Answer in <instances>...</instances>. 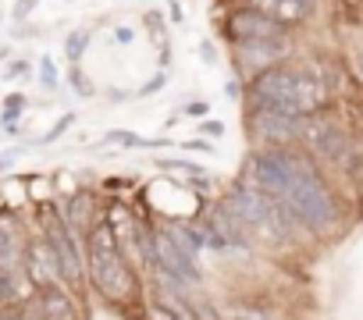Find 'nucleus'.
I'll return each mask as SVG.
<instances>
[{
    "mask_svg": "<svg viewBox=\"0 0 363 320\" xmlns=\"http://www.w3.org/2000/svg\"><path fill=\"white\" fill-rule=\"evenodd\" d=\"M36 292H40V288L29 281L26 270L0 274V309H4V306H33Z\"/></svg>",
    "mask_w": 363,
    "mask_h": 320,
    "instance_id": "obj_13",
    "label": "nucleus"
},
{
    "mask_svg": "<svg viewBox=\"0 0 363 320\" xmlns=\"http://www.w3.org/2000/svg\"><path fill=\"white\" fill-rule=\"evenodd\" d=\"M246 128L253 139L267 142V146H289L299 139V118L292 114H278V110H257L246 107Z\"/></svg>",
    "mask_w": 363,
    "mask_h": 320,
    "instance_id": "obj_8",
    "label": "nucleus"
},
{
    "mask_svg": "<svg viewBox=\"0 0 363 320\" xmlns=\"http://www.w3.org/2000/svg\"><path fill=\"white\" fill-rule=\"evenodd\" d=\"M0 320H29V306H4Z\"/></svg>",
    "mask_w": 363,
    "mask_h": 320,
    "instance_id": "obj_31",
    "label": "nucleus"
},
{
    "mask_svg": "<svg viewBox=\"0 0 363 320\" xmlns=\"http://www.w3.org/2000/svg\"><path fill=\"white\" fill-rule=\"evenodd\" d=\"M72 125H75V114H65V118H61V121H57V125H54V128H50L47 135H40V139H36L33 146H50V142H57V139H61V135H65V132H68Z\"/></svg>",
    "mask_w": 363,
    "mask_h": 320,
    "instance_id": "obj_22",
    "label": "nucleus"
},
{
    "mask_svg": "<svg viewBox=\"0 0 363 320\" xmlns=\"http://www.w3.org/2000/svg\"><path fill=\"white\" fill-rule=\"evenodd\" d=\"M40 224L36 232H43V239L54 246L57 260H61V285H68L72 292L86 288V242L79 232H72V224L65 221V210H57V203H40L36 210Z\"/></svg>",
    "mask_w": 363,
    "mask_h": 320,
    "instance_id": "obj_5",
    "label": "nucleus"
},
{
    "mask_svg": "<svg viewBox=\"0 0 363 320\" xmlns=\"http://www.w3.org/2000/svg\"><path fill=\"white\" fill-rule=\"evenodd\" d=\"M22 270L29 274V281L36 288L47 285H61V260L54 253V246L43 239V232H33L26 239V256H22Z\"/></svg>",
    "mask_w": 363,
    "mask_h": 320,
    "instance_id": "obj_9",
    "label": "nucleus"
},
{
    "mask_svg": "<svg viewBox=\"0 0 363 320\" xmlns=\"http://www.w3.org/2000/svg\"><path fill=\"white\" fill-rule=\"evenodd\" d=\"M18 156H22V146H11V149H4V153H0V175H4V171L15 164Z\"/></svg>",
    "mask_w": 363,
    "mask_h": 320,
    "instance_id": "obj_32",
    "label": "nucleus"
},
{
    "mask_svg": "<svg viewBox=\"0 0 363 320\" xmlns=\"http://www.w3.org/2000/svg\"><path fill=\"white\" fill-rule=\"evenodd\" d=\"M143 22H146V29H150V36H157V40H164V15H160V11H153V8H150V11L143 15Z\"/></svg>",
    "mask_w": 363,
    "mask_h": 320,
    "instance_id": "obj_25",
    "label": "nucleus"
},
{
    "mask_svg": "<svg viewBox=\"0 0 363 320\" xmlns=\"http://www.w3.org/2000/svg\"><path fill=\"white\" fill-rule=\"evenodd\" d=\"M36 4H40V0H15V8H11V18L15 22H26L33 11H36Z\"/></svg>",
    "mask_w": 363,
    "mask_h": 320,
    "instance_id": "obj_28",
    "label": "nucleus"
},
{
    "mask_svg": "<svg viewBox=\"0 0 363 320\" xmlns=\"http://www.w3.org/2000/svg\"><path fill=\"white\" fill-rule=\"evenodd\" d=\"M228 47H232V72L242 82H250L260 72H267L274 64H285L292 57L289 33H281V36H260V40H242V43H228Z\"/></svg>",
    "mask_w": 363,
    "mask_h": 320,
    "instance_id": "obj_6",
    "label": "nucleus"
},
{
    "mask_svg": "<svg viewBox=\"0 0 363 320\" xmlns=\"http://www.w3.org/2000/svg\"><path fill=\"white\" fill-rule=\"evenodd\" d=\"M328 100H331L328 82L317 79V75L306 72V68L289 64V61H285V64H274V68H267V72H260L257 79H250V82H246V96H242L246 107L278 110V114H292V118L328 110Z\"/></svg>",
    "mask_w": 363,
    "mask_h": 320,
    "instance_id": "obj_2",
    "label": "nucleus"
},
{
    "mask_svg": "<svg viewBox=\"0 0 363 320\" xmlns=\"http://www.w3.org/2000/svg\"><path fill=\"white\" fill-rule=\"evenodd\" d=\"M235 320H271V316H267V313H260V309H242Z\"/></svg>",
    "mask_w": 363,
    "mask_h": 320,
    "instance_id": "obj_36",
    "label": "nucleus"
},
{
    "mask_svg": "<svg viewBox=\"0 0 363 320\" xmlns=\"http://www.w3.org/2000/svg\"><path fill=\"white\" fill-rule=\"evenodd\" d=\"M26 239H29V228H26V221H18L15 210L0 214V274L22 270Z\"/></svg>",
    "mask_w": 363,
    "mask_h": 320,
    "instance_id": "obj_10",
    "label": "nucleus"
},
{
    "mask_svg": "<svg viewBox=\"0 0 363 320\" xmlns=\"http://www.w3.org/2000/svg\"><path fill=\"white\" fill-rule=\"evenodd\" d=\"M225 96L232 100V103H242V96H246V82L239 79V75H232V79H225Z\"/></svg>",
    "mask_w": 363,
    "mask_h": 320,
    "instance_id": "obj_24",
    "label": "nucleus"
},
{
    "mask_svg": "<svg viewBox=\"0 0 363 320\" xmlns=\"http://www.w3.org/2000/svg\"><path fill=\"white\" fill-rule=\"evenodd\" d=\"M182 146L193 149V153H211V149H214V146H211V142H203V139H189V142H182Z\"/></svg>",
    "mask_w": 363,
    "mask_h": 320,
    "instance_id": "obj_35",
    "label": "nucleus"
},
{
    "mask_svg": "<svg viewBox=\"0 0 363 320\" xmlns=\"http://www.w3.org/2000/svg\"><path fill=\"white\" fill-rule=\"evenodd\" d=\"M104 146H125V149H143V146H171V139H143L128 128H111L104 135Z\"/></svg>",
    "mask_w": 363,
    "mask_h": 320,
    "instance_id": "obj_16",
    "label": "nucleus"
},
{
    "mask_svg": "<svg viewBox=\"0 0 363 320\" xmlns=\"http://www.w3.org/2000/svg\"><path fill=\"white\" fill-rule=\"evenodd\" d=\"M196 135L221 139V135H225V125H221V121H214V118H203V121H200V128H196Z\"/></svg>",
    "mask_w": 363,
    "mask_h": 320,
    "instance_id": "obj_27",
    "label": "nucleus"
},
{
    "mask_svg": "<svg viewBox=\"0 0 363 320\" xmlns=\"http://www.w3.org/2000/svg\"><path fill=\"white\" fill-rule=\"evenodd\" d=\"M118 4H121V0H118Z\"/></svg>",
    "mask_w": 363,
    "mask_h": 320,
    "instance_id": "obj_40",
    "label": "nucleus"
},
{
    "mask_svg": "<svg viewBox=\"0 0 363 320\" xmlns=\"http://www.w3.org/2000/svg\"><path fill=\"white\" fill-rule=\"evenodd\" d=\"M114 40H118L121 47H132V43H135V29H128V25H114Z\"/></svg>",
    "mask_w": 363,
    "mask_h": 320,
    "instance_id": "obj_33",
    "label": "nucleus"
},
{
    "mask_svg": "<svg viewBox=\"0 0 363 320\" xmlns=\"http://www.w3.org/2000/svg\"><path fill=\"white\" fill-rule=\"evenodd\" d=\"M26 107H29L26 93H8L4 100H0V125H4V121H18L26 114Z\"/></svg>",
    "mask_w": 363,
    "mask_h": 320,
    "instance_id": "obj_19",
    "label": "nucleus"
},
{
    "mask_svg": "<svg viewBox=\"0 0 363 320\" xmlns=\"http://www.w3.org/2000/svg\"><path fill=\"white\" fill-rule=\"evenodd\" d=\"M200 61L211 64V68L218 64V47H214V40H203V43H200Z\"/></svg>",
    "mask_w": 363,
    "mask_h": 320,
    "instance_id": "obj_29",
    "label": "nucleus"
},
{
    "mask_svg": "<svg viewBox=\"0 0 363 320\" xmlns=\"http://www.w3.org/2000/svg\"><path fill=\"white\" fill-rule=\"evenodd\" d=\"M178 118H200L203 121V118H211V103L207 100H189L186 107L178 110Z\"/></svg>",
    "mask_w": 363,
    "mask_h": 320,
    "instance_id": "obj_23",
    "label": "nucleus"
},
{
    "mask_svg": "<svg viewBox=\"0 0 363 320\" xmlns=\"http://www.w3.org/2000/svg\"><path fill=\"white\" fill-rule=\"evenodd\" d=\"M221 203L239 217V224H242V232L250 235L253 246H257V242H264V246H285V242L299 232V224L281 210V203L271 200V196H267L264 189H257L253 182L232 185Z\"/></svg>",
    "mask_w": 363,
    "mask_h": 320,
    "instance_id": "obj_4",
    "label": "nucleus"
},
{
    "mask_svg": "<svg viewBox=\"0 0 363 320\" xmlns=\"http://www.w3.org/2000/svg\"><path fill=\"white\" fill-rule=\"evenodd\" d=\"M18 75H29V61H11V64L4 68V79H8V82L18 79Z\"/></svg>",
    "mask_w": 363,
    "mask_h": 320,
    "instance_id": "obj_34",
    "label": "nucleus"
},
{
    "mask_svg": "<svg viewBox=\"0 0 363 320\" xmlns=\"http://www.w3.org/2000/svg\"><path fill=\"white\" fill-rule=\"evenodd\" d=\"M96 217H100V214H96L93 193H89V189H75V193L68 196V203H65V221L72 224V232L86 235V232L93 228V221H96Z\"/></svg>",
    "mask_w": 363,
    "mask_h": 320,
    "instance_id": "obj_14",
    "label": "nucleus"
},
{
    "mask_svg": "<svg viewBox=\"0 0 363 320\" xmlns=\"http://www.w3.org/2000/svg\"><path fill=\"white\" fill-rule=\"evenodd\" d=\"M167 18H171V25H186V8L178 0H167Z\"/></svg>",
    "mask_w": 363,
    "mask_h": 320,
    "instance_id": "obj_30",
    "label": "nucleus"
},
{
    "mask_svg": "<svg viewBox=\"0 0 363 320\" xmlns=\"http://www.w3.org/2000/svg\"><path fill=\"white\" fill-rule=\"evenodd\" d=\"M8 57H11V47H8V43H0V61H8Z\"/></svg>",
    "mask_w": 363,
    "mask_h": 320,
    "instance_id": "obj_39",
    "label": "nucleus"
},
{
    "mask_svg": "<svg viewBox=\"0 0 363 320\" xmlns=\"http://www.w3.org/2000/svg\"><path fill=\"white\" fill-rule=\"evenodd\" d=\"M285 29L278 22H271L264 11H257L250 0H235L228 8V15L221 18V36L228 43H242V40H260V36H281Z\"/></svg>",
    "mask_w": 363,
    "mask_h": 320,
    "instance_id": "obj_7",
    "label": "nucleus"
},
{
    "mask_svg": "<svg viewBox=\"0 0 363 320\" xmlns=\"http://www.w3.org/2000/svg\"><path fill=\"white\" fill-rule=\"evenodd\" d=\"M89 43H93V33H89V29H72V33L65 36V57H68V64H82Z\"/></svg>",
    "mask_w": 363,
    "mask_h": 320,
    "instance_id": "obj_17",
    "label": "nucleus"
},
{
    "mask_svg": "<svg viewBox=\"0 0 363 320\" xmlns=\"http://www.w3.org/2000/svg\"><path fill=\"white\" fill-rule=\"evenodd\" d=\"M257 11H264L271 22H278L285 33L306 25L317 11V0H250Z\"/></svg>",
    "mask_w": 363,
    "mask_h": 320,
    "instance_id": "obj_11",
    "label": "nucleus"
},
{
    "mask_svg": "<svg viewBox=\"0 0 363 320\" xmlns=\"http://www.w3.org/2000/svg\"><path fill=\"white\" fill-rule=\"evenodd\" d=\"M68 86H72L75 96H82V100H89V96L96 93V86L89 82V75L82 72V64H68Z\"/></svg>",
    "mask_w": 363,
    "mask_h": 320,
    "instance_id": "obj_20",
    "label": "nucleus"
},
{
    "mask_svg": "<svg viewBox=\"0 0 363 320\" xmlns=\"http://www.w3.org/2000/svg\"><path fill=\"white\" fill-rule=\"evenodd\" d=\"M164 228L182 242V249H189L193 256H200V253L207 249V235H203V228H200V224H189V221H167Z\"/></svg>",
    "mask_w": 363,
    "mask_h": 320,
    "instance_id": "obj_15",
    "label": "nucleus"
},
{
    "mask_svg": "<svg viewBox=\"0 0 363 320\" xmlns=\"http://www.w3.org/2000/svg\"><path fill=\"white\" fill-rule=\"evenodd\" d=\"M164 86H167V68H160V72H157V75H153V79H150V82L139 89V96H153V93H160Z\"/></svg>",
    "mask_w": 363,
    "mask_h": 320,
    "instance_id": "obj_26",
    "label": "nucleus"
},
{
    "mask_svg": "<svg viewBox=\"0 0 363 320\" xmlns=\"http://www.w3.org/2000/svg\"><path fill=\"white\" fill-rule=\"evenodd\" d=\"M40 86L47 89V93H57L61 89V75H57V64H54V57H40Z\"/></svg>",
    "mask_w": 363,
    "mask_h": 320,
    "instance_id": "obj_21",
    "label": "nucleus"
},
{
    "mask_svg": "<svg viewBox=\"0 0 363 320\" xmlns=\"http://www.w3.org/2000/svg\"><path fill=\"white\" fill-rule=\"evenodd\" d=\"M157 168H160V171H174V175L189 178V182H200V178L207 175V168H203V164H196V160H182V156H171V160H157Z\"/></svg>",
    "mask_w": 363,
    "mask_h": 320,
    "instance_id": "obj_18",
    "label": "nucleus"
},
{
    "mask_svg": "<svg viewBox=\"0 0 363 320\" xmlns=\"http://www.w3.org/2000/svg\"><path fill=\"white\" fill-rule=\"evenodd\" d=\"M167 64H171V43L160 40V68H167Z\"/></svg>",
    "mask_w": 363,
    "mask_h": 320,
    "instance_id": "obj_37",
    "label": "nucleus"
},
{
    "mask_svg": "<svg viewBox=\"0 0 363 320\" xmlns=\"http://www.w3.org/2000/svg\"><path fill=\"white\" fill-rule=\"evenodd\" d=\"M246 182L278 200L281 210L299 224V232L331 235L338 228L335 193L306 153H296L292 146H264L250 156Z\"/></svg>",
    "mask_w": 363,
    "mask_h": 320,
    "instance_id": "obj_1",
    "label": "nucleus"
},
{
    "mask_svg": "<svg viewBox=\"0 0 363 320\" xmlns=\"http://www.w3.org/2000/svg\"><path fill=\"white\" fill-rule=\"evenodd\" d=\"M128 96H132V93H125V89H111V100H114V103H125Z\"/></svg>",
    "mask_w": 363,
    "mask_h": 320,
    "instance_id": "obj_38",
    "label": "nucleus"
},
{
    "mask_svg": "<svg viewBox=\"0 0 363 320\" xmlns=\"http://www.w3.org/2000/svg\"><path fill=\"white\" fill-rule=\"evenodd\" d=\"M82 242H86V278H89V285L111 306H135L143 288H139V278L128 263V253L118 246L107 221L96 217L93 228L82 235Z\"/></svg>",
    "mask_w": 363,
    "mask_h": 320,
    "instance_id": "obj_3",
    "label": "nucleus"
},
{
    "mask_svg": "<svg viewBox=\"0 0 363 320\" xmlns=\"http://www.w3.org/2000/svg\"><path fill=\"white\" fill-rule=\"evenodd\" d=\"M33 309H36L40 320H82L79 316V302H75V295L65 285L40 288L36 299H33Z\"/></svg>",
    "mask_w": 363,
    "mask_h": 320,
    "instance_id": "obj_12",
    "label": "nucleus"
}]
</instances>
